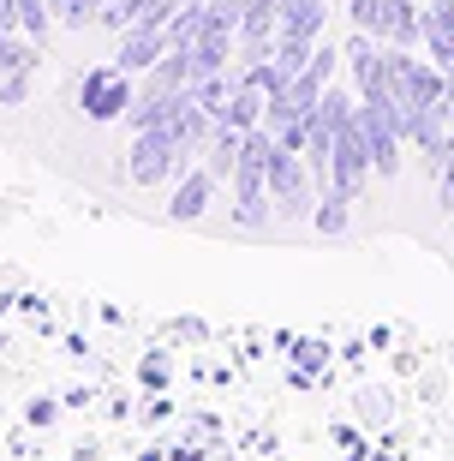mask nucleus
Masks as SVG:
<instances>
[{"instance_id": "nucleus-5", "label": "nucleus", "mask_w": 454, "mask_h": 461, "mask_svg": "<svg viewBox=\"0 0 454 461\" xmlns=\"http://www.w3.org/2000/svg\"><path fill=\"white\" fill-rule=\"evenodd\" d=\"M365 180H370V144H365V132H359V108H353V120L335 132V156H329V186L341 192V198H359L365 192Z\"/></svg>"}, {"instance_id": "nucleus-3", "label": "nucleus", "mask_w": 454, "mask_h": 461, "mask_svg": "<svg viewBox=\"0 0 454 461\" xmlns=\"http://www.w3.org/2000/svg\"><path fill=\"white\" fill-rule=\"evenodd\" d=\"M78 103H85L90 120H120V114H132V103H138L132 72H120L114 60H108V67H90L85 78H78Z\"/></svg>"}, {"instance_id": "nucleus-6", "label": "nucleus", "mask_w": 454, "mask_h": 461, "mask_svg": "<svg viewBox=\"0 0 454 461\" xmlns=\"http://www.w3.org/2000/svg\"><path fill=\"white\" fill-rule=\"evenodd\" d=\"M245 126H227V120H216V132H209V144H203V168L216 174V180H234V168H239V156H245Z\"/></svg>"}, {"instance_id": "nucleus-16", "label": "nucleus", "mask_w": 454, "mask_h": 461, "mask_svg": "<svg viewBox=\"0 0 454 461\" xmlns=\"http://www.w3.org/2000/svg\"><path fill=\"white\" fill-rule=\"evenodd\" d=\"M138 377H144V384H150V390H162V384H168V354H162V348H156V354L144 359V366H138Z\"/></svg>"}, {"instance_id": "nucleus-12", "label": "nucleus", "mask_w": 454, "mask_h": 461, "mask_svg": "<svg viewBox=\"0 0 454 461\" xmlns=\"http://www.w3.org/2000/svg\"><path fill=\"white\" fill-rule=\"evenodd\" d=\"M54 6V24H67V31H85L102 18V0H49Z\"/></svg>"}, {"instance_id": "nucleus-14", "label": "nucleus", "mask_w": 454, "mask_h": 461, "mask_svg": "<svg viewBox=\"0 0 454 461\" xmlns=\"http://www.w3.org/2000/svg\"><path fill=\"white\" fill-rule=\"evenodd\" d=\"M96 24H102V31H114V36H126V31H132V0H102Z\"/></svg>"}, {"instance_id": "nucleus-10", "label": "nucleus", "mask_w": 454, "mask_h": 461, "mask_svg": "<svg viewBox=\"0 0 454 461\" xmlns=\"http://www.w3.org/2000/svg\"><path fill=\"white\" fill-rule=\"evenodd\" d=\"M323 18H329V6H323V0H287L281 31L287 36H305V42H317V36H323Z\"/></svg>"}, {"instance_id": "nucleus-4", "label": "nucleus", "mask_w": 454, "mask_h": 461, "mask_svg": "<svg viewBox=\"0 0 454 461\" xmlns=\"http://www.w3.org/2000/svg\"><path fill=\"white\" fill-rule=\"evenodd\" d=\"M270 216H275L270 162H263V156H239V168H234V222L239 228H263Z\"/></svg>"}, {"instance_id": "nucleus-18", "label": "nucleus", "mask_w": 454, "mask_h": 461, "mask_svg": "<svg viewBox=\"0 0 454 461\" xmlns=\"http://www.w3.org/2000/svg\"><path fill=\"white\" fill-rule=\"evenodd\" d=\"M54 413H60V408L42 395V402H31V408H24V420H31V426H54Z\"/></svg>"}, {"instance_id": "nucleus-17", "label": "nucleus", "mask_w": 454, "mask_h": 461, "mask_svg": "<svg viewBox=\"0 0 454 461\" xmlns=\"http://www.w3.org/2000/svg\"><path fill=\"white\" fill-rule=\"evenodd\" d=\"M359 420L383 426V420H388V402H383V395H359Z\"/></svg>"}, {"instance_id": "nucleus-15", "label": "nucleus", "mask_w": 454, "mask_h": 461, "mask_svg": "<svg viewBox=\"0 0 454 461\" xmlns=\"http://www.w3.org/2000/svg\"><path fill=\"white\" fill-rule=\"evenodd\" d=\"M24 96H31V72H6L0 78V108H18Z\"/></svg>"}, {"instance_id": "nucleus-13", "label": "nucleus", "mask_w": 454, "mask_h": 461, "mask_svg": "<svg viewBox=\"0 0 454 461\" xmlns=\"http://www.w3.org/2000/svg\"><path fill=\"white\" fill-rule=\"evenodd\" d=\"M353 24L365 36H388V0H353Z\"/></svg>"}, {"instance_id": "nucleus-2", "label": "nucleus", "mask_w": 454, "mask_h": 461, "mask_svg": "<svg viewBox=\"0 0 454 461\" xmlns=\"http://www.w3.org/2000/svg\"><path fill=\"white\" fill-rule=\"evenodd\" d=\"M185 162H191V156H185V144L168 132V126L132 132V150H126V174H132V186H162V180H174Z\"/></svg>"}, {"instance_id": "nucleus-20", "label": "nucleus", "mask_w": 454, "mask_h": 461, "mask_svg": "<svg viewBox=\"0 0 454 461\" xmlns=\"http://www.w3.org/2000/svg\"><path fill=\"white\" fill-rule=\"evenodd\" d=\"M0 31H18V0H0Z\"/></svg>"}, {"instance_id": "nucleus-7", "label": "nucleus", "mask_w": 454, "mask_h": 461, "mask_svg": "<svg viewBox=\"0 0 454 461\" xmlns=\"http://www.w3.org/2000/svg\"><path fill=\"white\" fill-rule=\"evenodd\" d=\"M221 180L209 168H191V174H180V186H174V204H168V216L174 222H198L203 210H209V192H216Z\"/></svg>"}, {"instance_id": "nucleus-19", "label": "nucleus", "mask_w": 454, "mask_h": 461, "mask_svg": "<svg viewBox=\"0 0 454 461\" xmlns=\"http://www.w3.org/2000/svg\"><path fill=\"white\" fill-rule=\"evenodd\" d=\"M299 359H305V372H311V366H329V348L323 342H299Z\"/></svg>"}, {"instance_id": "nucleus-11", "label": "nucleus", "mask_w": 454, "mask_h": 461, "mask_svg": "<svg viewBox=\"0 0 454 461\" xmlns=\"http://www.w3.org/2000/svg\"><path fill=\"white\" fill-rule=\"evenodd\" d=\"M347 204H353V198H341V192L329 186V192L317 198V210H311V228H317V234H329V240L347 234Z\"/></svg>"}, {"instance_id": "nucleus-1", "label": "nucleus", "mask_w": 454, "mask_h": 461, "mask_svg": "<svg viewBox=\"0 0 454 461\" xmlns=\"http://www.w3.org/2000/svg\"><path fill=\"white\" fill-rule=\"evenodd\" d=\"M270 198H275V216L281 222H311L317 210V180L305 168L299 150H275L270 156Z\"/></svg>"}, {"instance_id": "nucleus-8", "label": "nucleus", "mask_w": 454, "mask_h": 461, "mask_svg": "<svg viewBox=\"0 0 454 461\" xmlns=\"http://www.w3.org/2000/svg\"><path fill=\"white\" fill-rule=\"evenodd\" d=\"M162 54H168V31H126L120 49H114V67L120 72H150Z\"/></svg>"}, {"instance_id": "nucleus-9", "label": "nucleus", "mask_w": 454, "mask_h": 461, "mask_svg": "<svg viewBox=\"0 0 454 461\" xmlns=\"http://www.w3.org/2000/svg\"><path fill=\"white\" fill-rule=\"evenodd\" d=\"M388 42H395V49H419V42H424L419 0H388Z\"/></svg>"}]
</instances>
